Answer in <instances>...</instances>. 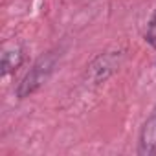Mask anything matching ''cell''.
I'll return each mask as SVG.
<instances>
[{
  "instance_id": "6da1fadb",
  "label": "cell",
  "mask_w": 156,
  "mask_h": 156,
  "mask_svg": "<svg viewBox=\"0 0 156 156\" xmlns=\"http://www.w3.org/2000/svg\"><path fill=\"white\" fill-rule=\"evenodd\" d=\"M53 68H55V55L50 51V53L42 55V57L33 64V68L24 75V79L20 81V85H19V88H17V98L24 99V98L31 96L35 90H39V88L48 81V77L51 75Z\"/></svg>"
},
{
  "instance_id": "7a4b0ae2",
  "label": "cell",
  "mask_w": 156,
  "mask_h": 156,
  "mask_svg": "<svg viewBox=\"0 0 156 156\" xmlns=\"http://www.w3.org/2000/svg\"><path fill=\"white\" fill-rule=\"evenodd\" d=\"M138 154L140 156H154L156 154V107L152 108L151 116L145 119V123L140 130Z\"/></svg>"
},
{
  "instance_id": "3957f363",
  "label": "cell",
  "mask_w": 156,
  "mask_h": 156,
  "mask_svg": "<svg viewBox=\"0 0 156 156\" xmlns=\"http://www.w3.org/2000/svg\"><path fill=\"white\" fill-rule=\"evenodd\" d=\"M22 61H24L22 46L19 42H8L2 48V55H0V72H2V75L6 77L17 68H20Z\"/></svg>"
},
{
  "instance_id": "277c9868",
  "label": "cell",
  "mask_w": 156,
  "mask_h": 156,
  "mask_svg": "<svg viewBox=\"0 0 156 156\" xmlns=\"http://www.w3.org/2000/svg\"><path fill=\"white\" fill-rule=\"evenodd\" d=\"M116 66H118V57L114 53H103L88 66V73L94 83H101L116 70Z\"/></svg>"
},
{
  "instance_id": "5b68a950",
  "label": "cell",
  "mask_w": 156,
  "mask_h": 156,
  "mask_svg": "<svg viewBox=\"0 0 156 156\" xmlns=\"http://www.w3.org/2000/svg\"><path fill=\"white\" fill-rule=\"evenodd\" d=\"M145 41L156 50V9H154V13H152V17H151V20H149V24H147V31H145Z\"/></svg>"
}]
</instances>
